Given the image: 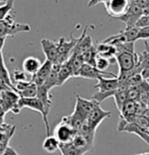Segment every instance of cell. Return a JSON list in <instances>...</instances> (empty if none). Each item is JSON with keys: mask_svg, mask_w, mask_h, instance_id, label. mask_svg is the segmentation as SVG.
<instances>
[{"mask_svg": "<svg viewBox=\"0 0 149 155\" xmlns=\"http://www.w3.org/2000/svg\"><path fill=\"white\" fill-rule=\"evenodd\" d=\"M7 89H10L9 87L5 85L4 83H2V82H0V97H1V95H2V93H3L5 90H7Z\"/></svg>", "mask_w": 149, "mask_h": 155, "instance_id": "cell-33", "label": "cell"}, {"mask_svg": "<svg viewBox=\"0 0 149 155\" xmlns=\"http://www.w3.org/2000/svg\"><path fill=\"white\" fill-rule=\"evenodd\" d=\"M149 27V15H143L140 17L138 22L136 23V28H148Z\"/></svg>", "mask_w": 149, "mask_h": 155, "instance_id": "cell-28", "label": "cell"}, {"mask_svg": "<svg viewBox=\"0 0 149 155\" xmlns=\"http://www.w3.org/2000/svg\"><path fill=\"white\" fill-rule=\"evenodd\" d=\"M20 99V96L12 89H7L2 93L1 97H0V104L4 109L5 113L11 112L14 115H18L19 112L17 110L18 106V101Z\"/></svg>", "mask_w": 149, "mask_h": 155, "instance_id": "cell-5", "label": "cell"}, {"mask_svg": "<svg viewBox=\"0 0 149 155\" xmlns=\"http://www.w3.org/2000/svg\"><path fill=\"white\" fill-rule=\"evenodd\" d=\"M53 65L54 64L52 62H50L48 60H45V62L43 63L42 67L40 68L37 74L31 77V81H33L34 83H36L37 86L44 85V83L48 79L50 73H51L52 69H53Z\"/></svg>", "mask_w": 149, "mask_h": 155, "instance_id": "cell-13", "label": "cell"}, {"mask_svg": "<svg viewBox=\"0 0 149 155\" xmlns=\"http://www.w3.org/2000/svg\"><path fill=\"white\" fill-rule=\"evenodd\" d=\"M98 102L93 101V99H85L80 97L79 95H76V104H75L74 112L73 115L76 116L77 118L81 119L82 121L86 122L87 118L92 112L93 109L96 107Z\"/></svg>", "mask_w": 149, "mask_h": 155, "instance_id": "cell-4", "label": "cell"}, {"mask_svg": "<svg viewBox=\"0 0 149 155\" xmlns=\"http://www.w3.org/2000/svg\"><path fill=\"white\" fill-rule=\"evenodd\" d=\"M43 149L48 153H54L57 150H60V142L54 135L48 136L43 142Z\"/></svg>", "mask_w": 149, "mask_h": 155, "instance_id": "cell-20", "label": "cell"}, {"mask_svg": "<svg viewBox=\"0 0 149 155\" xmlns=\"http://www.w3.org/2000/svg\"><path fill=\"white\" fill-rule=\"evenodd\" d=\"M86 31H87V27L84 28L83 33L81 34V36L79 37V41H78L77 45L75 47L72 54L78 55V56H82L85 52H87L89 49H91L93 47L91 37L86 36Z\"/></svg>", "mask_w": 149, "mask_h": 155, "instance_id": "cell-14", "label": "cell"}, {"mask_svg": "<svg viewBox=\"0 0 149 155\" xmlns=\"http://www.w3.org/2000/svg\"><path fill=\"white\" fill-rule=\"evenodd\" d=\"M1 2H2V1H1V0H0V3H1Z\"/></svg>", "mask_w": 149, "mask_h": 155, "instance_id": "cell-38", "label": "cell"}, {"mask_svg": "<svg viewBox=\"0 0 149 155\" xmlns=\"http://www.w3.org/2000/svg\"><path fill=\"white\" fill-rule=\"evenodd\" d=\"M134 2H135L139 7H141L143 10L149 8V0H134Z\"/></svg>", "mask_w": 149, "mask_h": 155, "instance_id": "cell-30", "label": "cell"}, {"mask_svg": "<svg viewBox=\"0 0 149 155\" xmlns=\"http://www.w3.org/2000/svg\"><path fill=\"white\" fill-rule=\"evenodd\" d=\"M71 77H74V72H73V69L71 65H70V63L67 61V62L63 63L60 67L59 74H58V86L63 85Z\"/></svg>", "mask_w": 149, "mask_h": 155, "instance_id": "cell-16", "label": "cell"}, {"mask_svg": "<svg viewBox=\"0 0 149 155\" xmlns=\"http://www.w3.org/2000/svg\"><path fill=\"white\" fill-rule=\"evenodd\" d=\"M98 84H95L94 87L98 89V92L101 93H108L117 91L121 89V83L117 78H104L101 77L98 80Z\"/></svg>", "mask_w": 149, "mask_h": 155, "instance_id": "cell-12", "label": "cell"}, {"mask_svg": "<svg viewBox=\"0 0 149 155\" xmlns=\"http://www.w3.org/2000/svg\"><path fill=\"white\" fill-rule=\"evenodd\" d=\"M118 131H120V132H128V133L136 134L143 141L149 144V134L146 133L143 129L140 128L135 123H126L125 121H123V120H120L118 125Z\"/></svg>", "mask_w": 149, "mask_h": 155, "instance_id": "cell-11", "label": "cell"}, {"mask_svg": "<svg viewBox=\"0 0 149 155\" xmlns=\"http://www.w3.org/2000/svg\"><path fill=\"white\" fill-rule=\"evenodd\" d=\"M60 151L62 155H83L85 154L84 152L78 150L73 146L72 143L68 144H60Z\"/></svg>", "mask_w": 149, "mask_h": 155, "instance_id": "cell-24", "label": "cell"}, {"mask_svg": "<svg viewBox=\"0 0 149 155\" xmlns=\"http://www.w3.org/2000/svg\"><path fill=\"white\" fill-rule=\"evenodd\" d=\"M110 64H112L110 60L106 59V58L98 56V58H96V62H95V68L101 72H106V70L109 68Z\"/></svg>", "mask_w": 149, "mask_h": 155, "instance_id": "cell-26", "label": "cell"}, {"mask_svg": "<svg viewBox=\"0 0 149 155\" xmlns=\"http://www.w3.org/2000/svg\"><path fill=\"white\" fill-rule=\"evenodd\" d=\"M43 52L46 56V60L50 61L53 64H57L59 52H58V41H53L50 39H43L41 41Z\"/></svg>", "mask_w": 149, "mask_h": 155, "instance_id": "cell-9", "label": "cell"}, {"mask_svg": "<svg viewBox=\"0 0 149 155\" xmlns=\"http://www.w3.org/2000/svg\"><path fill=\"white\" fill-rule=\"evenodd\" d=\"M135 155H149V153H141V154H135Z\"/></svg>", "mask_w": 149, "mask_h": 155, "instance_id": "cell-37", "label": "cell"}, {"mask_svg": "<svg viewBox=\"0 0 149 155\" xmlns=\"http://www.w3.org/2000/svg\"><path fill=\"white\" fill-rule=\"evenodd\" d=\"M104 76H110V77H112V78L118 77V75L113 74V73H111V72L99 71L94 66H91L86 63L83 64V66L81 67V69L79 71V74H78V77L85 78V79H96V80H98L99 78L104 77Z\"/></svg>", "mask_w": 149, "mask_h": 155, "instance_id": "cell-8", "label": "cell"}, {"mask_svg": "<svg viewBox=\"0 0 149 155\" xmlns=\"http://www.w3.org/2000/svg\"><path fill=\"white\" fill-rule=\"evenodd\" d=\"M3 155H18V154H17V152L14 150L13 148H11L10 146H8L7 149L5 150V152L3 153Z\"/></svg>", "mask_w": 149, "mask_h": 155, "instance_id": "cell-32", "label": "cell"}, {"mask_svg": "<svg viewBox=\"0 0 149 155\" xmlns=\"http://www.w3.org/2000/svg\"><path fill=\"white\" fill-rule=\"evenodd\" d=\"M37 98H39L41 102L43 104L44 107H45L46 114L48 115L49 110L51 109V106H52V97H51V95H50V90H48L44 86H38Z\"/></svg>", "mask_w": 149, "mask_h": 155, "instance_id": "cell-18", "label": "cell"}, {"mask_svg": "<svg viewBox=\"0 0 149 155\" xmlns=\"http://www.w3.org/2000/svg\"><path fill=\"white\" fill-rule=\"evenodd\" d=\"M61 65L59 64H54L53 69H52L51 73H50L48 79L46 80V82L44 83V87H46L47 89L51 91L52 88H54L55 86H58V74H59V70H60Z\"/></svg>", "mask_w": 149, "mask_h": 155, "instance_id": "cell-19", "label": "cell"}, {"mask_svg": "<svg viewBox=\"0 0 149 155\" xmlns=\"http://www.w3.org/2000/svg\"><path fill=\"white\" fill-rule=\"evenodd\" d=\"M116 60L119 65V73L131 72L138 62V54L126 51H117Z\"/></svg>", "mask_w": 149, "mask_h": 155, "instance_id": "cell-3", "label": "cell"}, {"mask_svg": "<svg viewBox=\"0 0 149 155\" xmlns=\"http://www.w3.org/2000/svg\"><path fill=\"white\" fill-rule=\"evenodd\" d=\"M0 81H2V82H3L5 85H7L10 89L14 90L13 81L11 79L6 65H5L4 58L2 54H0Z\"/></svg>", "mask_w": 149, "mask_h": 155, "instance_id": "cell-17", "label": "cell"}, {"mask_svg": "<svg viewBox=\"0 0 149 155\" xmlns=\"http://www.w3.org/2000/svg\"><path fill=\"white\" fill-rule=\"evenodd\" d=\"M141 75L143 77V79L144 80H148L149 79V65L146 66L144 69H143V71L141 72Z\"/></svg>", "mask_w": 149, "mask_h": 155, "instance_id": "cell-31", "label": "cell"}, {"mask_svg": "<svg viewBox=\"0 0 149 155\" xmlns=\"http://www.w3.org/2000/svg\"><path fill=\"white\" fill-rule=\"evenodd\" d=\"M15 14L9 13L6 18L0 21V37H13L18 33L30 31L31 25L28 23H16L14 21Z\"/></svg>", "mask_w": 149, "mask_h": 155, "instance_id": "cell-1", "label": "cell"}, {"mask_svg": "<svg viewBox=\"0 0 149 155\" xmlns=\"http://www.w3.org/2000/svg\"><path fill=\"white\" fill-rule=\"evenodd\" d=\"M137 40H149V27L139 28Z\"/></svg>", "mask_w": 149, "mask_h": 155, "instance_id": "cell-29", "label": "cell"}, {"mask_svg": "<svg viewBox=\"0 0 149 155\" xmlns=\"http://www.w3.org/2000/svg\"><path fill=\"white\" fill-rule=\"evenodd\" d=\"M113 97L115 99V106L117 107V109L121 112V110L123 109V106H124L125 102L128 101L127 89H119Z\"/></svg>", "mask_w": 149, "mask_h": 155, "instance_id": "cell-22", "label": "cell"}, {"mask_svg": "<svg viewBox=\"0 0 149 155\" xmlns=\"http://www.w3.org/2000/svg\"><path fill=\"white\" fill-rule=\"evenodd\" d=\"M111 116H112V113H111L110 110H103L101 107V104H98L96 107L93 109L92 112L90 113V115L88 116V118H87L86 122L92 129L96 130L99 126V124H101L104 119L110 118Z\"/></svg>", "mask_w": 149, "mask_h": 155, "instance_id": "cell-10", "label": "cell"}, {"mask_svg": "<svg viewBox=\"0 0 149 155\" xmlns=\"http://www.w3.org/2000/svg\"><path fill=\"white\" fill-rule=\"evenodd\" d=\"M4 118H5V117L0 116V126H2V125L5 124V123H4Z\"/></svg>", "mask_w": 149, "mask_h": 155, "instance_id": "cell-35", "label": "cell"}, {"mask_svg": "<svg viewBox=\"0 0 149 155\" xmlns=\"http://www.w3.org/2000/svg\"><path fill=\"white\" fill-rule=\"evenodd\" d=\"M71 143H72L73 146H74L75 148H77L78 150L84 152V153L90 151L92 149V147H93V146H91L89 144V142L87 141V140L84 138L83 136L79 135V134H77V135L74 137V139L72 140Z\"/></svg>", "mask_w": 149, "mask_h": 155, "instance_id": "cell-21", "label": "cell"}, {"mask_svg": "<svg viewBox=\"0 0 149 155\" xmlns=\"http://www.w3.org/2000/svg\"><path fill=\"white\" fill-rule=\"evenodd\" d=\"M22 98H35L38 95V86L36 83H34L31 81V83L28 85L27 88L23 89L22 91L17 93Z\"/></svg>", "mask_w": 149, "mask_h": 155, "instance_id": "cell-23", "label": "cell"}, {"mask_svg": "<svg viewBox=\"0 0 149 155\" xmlns=\"http://www.w3.org/2000/svg\"><path fill=\"white\" fill-rule=\"evenodd\" d=\"M5 39H6V38L0 37V54H2V49H3L4 43H5Z\"/></svg>", "mask_w": 149, "mask_h": 155, "instance_id": "cell-34", "label": "cell"}, {"mask_svg": "<svg viewBox=\"0 0 149 155\" xmlns=\"http://www.w3.org/2000/svg\"><path fill=\"white\" fill-rule=\"evenodd\" d=\"M143 15V9L141 7H139L134 0H130V5L129 9L126 12L125 15H123L119 20H121L126 25V28H135L136 23L138 22L140 17Z\"/></svg>", "mask_w": 149, "mask_h": 155, "instance_id": "cell-7", "label": "cell"}, {"mask_svg": "<svg viewBox=\"0 0 149 155\" xmlns=\"http://www.w3.org/2000/svg\"><path fill=\"white\" fill-rule=\"evenodd\" d=\"M43 64L41 63L40 59H38L36 57H28L23 60L22 62V69L23 71L28 74H30L31 77L34 75H36L38 71L40 70V68L42 67Z\"/></svg>", "mask_w": 149, "mask_h": 155, "instance_id": "cell-15", "label": "cell"}, {"mask_svg": "<svg viewBox=\"0 0 149 155\" xmlns=\"http://www.w3.org/2000/svg\"><path fill=\"white\" fill-rule=\"evenodd\" d=\"M108 15L112 18L120 19L129 9L130 0H103Z\"/></svg>", "mask_w": 149, "mask_h": 155, "instance_id": "cell-2", "label": "cell"}, {"mask_svg": "<svg viewBox=\"0 0 149 155\" xmlns=\"http://www.w3.org/2000/svg\"><path fill=\"white\" fill-rule=\"evenodd\" d=\"M145 47H146V51H147L148 53H149V46H148V44L146 43V42H145Z\"/></svg>", "mask_w": 149, "mask_h": 155, "instance_id": "cell-36", "label": "cell"}, {"mask_svg": "<svg viewBox=\"0 0 149 155\" xmlns=\"http://www.w3.org/2000/svg\"><path fill=\"white\" fill-rule=\"evenodd\" d=\"M12 81H15V83L16 82H22V81H28V77H27V73H25V71H22V70L16 69L15 71L13 72Z\"/></svg>", "mask_w": 149, "mask_h": 155, "instance_id": "cell-27", "label": "cell"}, {"mask_svg": "<svg viewBox=\"0 0 149 155\" xmlns=\"http://www.w3.org/2000/svg\"><path fill=\"white\" fill-rule=\"evenodd\" d=\"M77 132L67 123L61 121L54 129V136L58 139L60 144H68L71 143Z\"/></svg>", "mask_w": 149, "mask_h": 155, "instance_id": "cell-6", "label": "cell"}, {"mask_svg": "<svg viewBox=\"0 0 149 155\" xmlns=\"http://www.w3.org/2000/svg\"><path fill=\"white\" fill-rule=\"evenodd\" d=\"M13 6H14V1H12V0H8V1L5 2L4 5L0 6V21L4 20L9 15V13L13 9Z\"/></svg>", "mask_w": 149, "mask_h": 155, "instance_id": "cell-25", "label": "cell"}]
</instances>
